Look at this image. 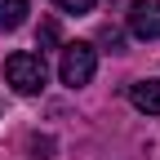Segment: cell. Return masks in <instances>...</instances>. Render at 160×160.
Instances as JSON below:
<instances>
[{
	"instance_id": "cell-9",
	"label": "cell",
	"mask_w": 160,
	"mask_h": 160,
	"mask_svg": "<svg viewBox=\"0 0 160 160\" xmlns=\"http://www.w3.org/2000/svg\"><path fill=\"white\" fill-rule=\"evenodd\" d=\"M31 151H36V160H49L53 142H49V138H31Z\"/></svg>"
},
{
	"instance_id": "cell-1",
	"label": "cell",
	"mask_w": 160,
	"mask_h": 160,
	"mask_svg": "<svg viewBox=\"0 0 160 160\" xmlns=\"http://www.w3.org/2000/svg\"><path fill=\"white\" fill-rule=\"evenodd\" d=\"M5 80L13 85V93H40L45 89V80H49V67H45V58L31 53V49H18L5 58Z\"/></svg>"
},
{
	"instance_id": "cell-2",
	"label": "cell",
	"mask_w": 160,
	"mask_h": 160,
	"mask_svg": "<svg viewBox=\"0 0 160 160\" xmlns=\"http://www.w3.org/2000/svg\"><path fill=\"white\" fill-rule=\"evenodd\" d=\"M98 71V49L85 45V40H76V45H62V58H58V76H62V85L80 89V85H89Z\"/></svg>"
},
{
	"instance_id": "cell-8",
	"label": "cell",
	"mask_w": 160,
	"mask_h": 160,
	"mask_svg": "<svg viewBox=\"0 0 160 160\" xmlns=\"http://www.w3.org/2000/svg\"><path fill=\"white\" fill-rule=\"evenodd\" d=\"M58 9H67V13H89L93 0H58Z\"/></svg>"
},
{
	"instance_id": "cell-7",
	"label": "cell",
	"mask_w": 160,
	"mask_h": 160,
	"mask_svg": "<svg viewBox=\"0 0 160 160\" xmlns=\"http://www.w3.org/2000/svg\"><path fill=\"white\" fill-rule=\"evenodd\" d=\"M36 45H40V49H53V45H58V22H53V18H49V22H40Z\"/></svg>"
},
{
	"instance_id": "cell-6",
	"label": "cell",
	"mask_w": 160,
	"mask_h": 160,
	"mask_svg": "<svg viewBox=\"0 0 160 160\" xmlns=\"http://www.w3.org/2000/svg\"><path fill=\"white\" fill-rule=\"evenodd\" d=\"M98 45H107L111 53H125V36H120L116 27H102V31H98Z\"/></svg>"
},
{
	"instance_id": "cell-4",
	"label": "cell",
	"mask_w": 160,
	"mask_h": 160,
	"mask_svg": "<svg viewBox=\"0 0 160 160\" xmlns=\"http://www.w3.org/2000/svg\"><path fill=\"white\" fill-rule=\"evenodd\" d=\"M129 102L138 107V111H147V116H160V80H133L129 85Z\"/></svg>"
},
{
	"instance_id": "cell-5",
	"label": "cell",
	"mask_w": 160,
	"mask_h": 160,
	"mask_svg": "<svg viewBox=\"0 0 160 160\" xmlns=\"http://www.w3.org/2000/svg\"><path fill=\"white\" fill-rule=\"evenodd\" d=\"M27 22V0H0V31H18Z\"/></svg>"
},
{
	"instance_id": "cell-3",
	"label": "cell",
	"mask_w": 160,
	"mask_h": 160,
	"mask_svg": "<svg viewBox=\"0 0 160 160\" xmlns=\"http://www.w3.org/2000/svg\"><path fill=\"white\" fill-rule=\"evenodd\" d=\"M129 31L138 40H160V0H133L129 5Z\"/></svg>"
}]
</instances>
